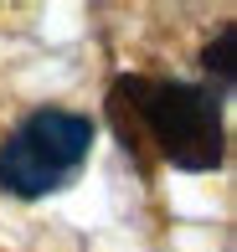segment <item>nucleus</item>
Instances as JSON below:
<instances>
[{"label": "nucleus", "mask_w": 237, "mask_h": 252, "mask_svg": "<svg viewBox=\"0 0 237 252\" xmlns=\"http://www.w3.org/2000/svg\"><path fill=\"white\" fill-rule=\"evenodd\" d=\"M129 113L134 134L160 144V155L180 170H217L222 159V119L217 103L191 83H129L114 88V119Z\"/></svg>", "instance_id": "obj_1"}, {"label": "nucleus", "mask_w": 237, "mask_h": 252, "mask_svg": "<svg viewBox=\"0 0 237 252\" xmlns=\"http://www.w3.org/2000/svg\"><path fill=\"white\" fill-rule=\"evenodd\" d=\"M93 124L67 108H41L21 124L0 150V186L10 196H47L88 159Z\"/></svg>", "instance_id": "obj_2"}, {"label": "nucleus", "mask_w": 237, "mask_h": 252, "mask_svg": "<svg viewBox=\"0 0 237 252\" xmlns=\"http://www.w3.org/2000/svg\"><path fill=\"white\" fill-rule=\"evenodd\" d=\"M206 67H217L222 77L232 72V31H222V36H217V47H206Z\"/></svg>", "instance_id": "obj_3"}]
</instances>
